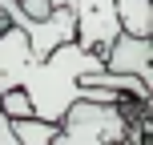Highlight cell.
I'll use <instances>...</instances> for the list:
<instances>
[{"mask_svg":"<svg viewBox=\"0 0 153 145\" xmlns=\"http://www.w3.org/2000/svg\"><path fill=\"white\" fill-rule=\"evenodd\" d=\"M101 69H105V61H101L97 53H85L76 40L56 45L45 61H24L20 89L28 93V101H32V117L61 125L65 109H69L73 101H81V77L101 73Z\"/></svg>","mask_w":153,"mask_h":145,"instance_id":"1","label":"cell"},{"mask_svg":"<svg viewBox=\"0 0 153 145\" xmlns=\"http://www.w3.org/2000/svg\"><path fill=\"white\" fill-rule=\"evenodd\" d=\"M125 101L121 105H97V101H73L56 125L53 145H125Z\"/></svg>","mask_w":153,"mask_h":145,"instance_id":"2","label":"cell"},{"mask_svg":"<svg viewBox=\"0 0 153 145\" xmlns=\"http://www.w3.org/2000/svg\"><path fill=\"white\" fill-rule=\"evenodd\" d=\"M73 20H76V45L85 53L105 57V48L121 36V20H117V4L113 0H69Z\"/></svg>","mask_w":153,"mask_h":145,"instance_id":"3","label":"cell"},{"mask_svg":"<svg viewBox=\"0 0 153 145\" xmlns=\"http://www.w3.org/2000/svg\"><path fill=\"white\" fill-rule=\"evenodd\" d=\"M101 61H105L109 73H129V77H137L141 85L153 89V40L149 36H129V32H121V36L105 48Z\"/></svg>","mask_w":153,"mask_h":145,"instance_id":"4","label":"cell"},{"mask_svg":"<svg viewBox=\"0 0 153 145\" xmlns=\"http://www.w3.org/2000/svg\"><path fill=\"white\" fill-rule=\"evenodd\" d=\"M8 125H12V137L20 145H53V137H56V125L40 121V117H20V121H8Z\"/></svg>","mask_w":153,"mask_h":145,"instance_id":"5","label":"cell"},{"mask_svg":"<svg viewBox=\"0 0 153 145\" xmlns=\"http://www.w3.org/2000/svg\"><path fill=\"white\" fill-rule=\"evenodd\" d=\"M0 113L8 121H20V117H32V101L24 89H4L0 93Z\"/></svg>","mask_w":153,"mask_h":145,"instance_id":"6","label":"cell"},{"mask_svg":"<svg viewBox=\"0 0 153 145\" xmlns=\"http://www.w3.org/2000/svg\"><path fill=\"white\" fill-rule=\"evenodd\" d=\"M16 4H20V12H28L32 20H45V16L53 12V4H48V0H16Z\"/></svg>","mask_w":153,"mask_h":145,"instance_id":"7","label":"cell"},{"mask_svg":"<svg viewBox=\"0 0 153 145\" xmlns=\"http://www.w3.org/2000/svg\"><path fill=\"white\" fill-rule=\"evenodd\" d=\"M0 145H20V141L12 137V125H8V117H4V113H0Z\"/></svg>","mask_w":153,"mask_h":145,"instance_id":"8","label":"cell"},{"mask_svg":"<svg viewBox=\"0 0 153 145\" xmlns=\"http://www.w3.org/2000/svg\"><path fill=\"white\" fill-rule=\"evenodd\" d=\"M0 24H4V16H0Z\"/></svg>","mask_w":153,"mask_h":145,"instance_id":"9","label":"cell"}]
</instances>
